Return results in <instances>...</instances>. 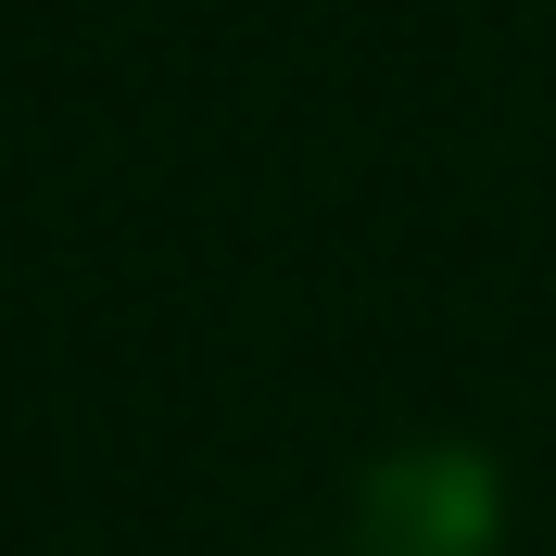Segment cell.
<instances>
[{
    "instance_id": "1",
    "label": "cell",
    "mask_w": 556,
    "mask_h": 556,
    "mask_svg": "<svg viewBox=\"0 0 556 556\" xmlns=\"http://www.w3.org/2000/svg\"><path fill=\"white\" fill-rule=\"evenodd\" d=\"M493 531H506L493 455L405 443V455L367 468V556H493Z\"/></svg>"
}]
</instances>
